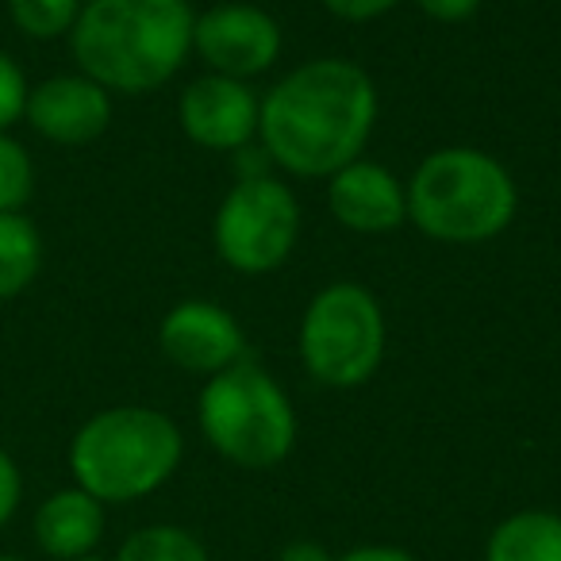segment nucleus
<instances>
[{
    "label": "nucleus",
    "instance_id": "nucleus-1",
    "mask_svg": "<svg viewBox=\"0 0 561 561\" xmlns=\"http://www.w3.org/2000/svg\"><path fill=\"white\" fill-rule=\"evenodd\" d=\"M377 124L369 73L343 58H316L280 78L257 108L270 162L297 178H331L358 162Z\"/></svg>",
    "mask_w": 561,
    "mask_h": 561
},
{
    "label": "nucleus",
    "instance_id": "nucleus-2",
    "mask_svg": "<svg viewBox=\"0 0 561 561\" xmlns=\"http://www.w3.org/2000/svg\"><path fill=\"white\" fill-rule=\"evenodd\" d=\"M193 27L188 0H89L70 47L81 73L108 93H154L185 66Z\"/></svg>",
    "mask_w": 561,
    "mask_h": 561
},
{
    "label": "nucleus",
    "instance_id": "nucleus-3",
    "mask_svg": "<svg viewBox=\"0 0 561 561\" xmlns=\"http://www.w3.org/2000/svg\"><path fill=\"white\" fill-rule=\"evenodd\" d=\"M181 450V431L165 412L139 404L104 408L73 435L70 473L101 504H131L178 473Z\"/></svg>",
    "mask_w": 561,
    "mask_h": 561
},
{
    "label": "nucleus",
    "instance_id": "nucleus-4",
    "mask_svg": "<svg viewBox=\"0 0 561 561\" xmlns=\"http://www.w3.org/2000/svg\"><path fill=\"white\" fill-rule=\"evenodd\" d=\"M515 181L484 150L446 147L423 158L408 188V216L450 247L489 242L515 219Z\"/></svg>",
    "mask_w": 561,
    "mask_h": 561
},
{
    "label": "nucleus",
    "instance_id": "nucleus-5",
    "mask_svg": "<svg viewBox=\"0 0 561 561\" xmlns=\"http://www.w3.org/2000/svg\"><path fill=\"white\" fill-rule=\"evenodd\" d=\"M196 415L211 450L242 469L280 466L297 443V412L289 397L250 358L208 377Z\"/></svg>",
    "mask_w": 561,
    "mask_h": 561
},
{
    "label": "nucleus",
    "instance_id": "nucleus-6",
    "mask_svg": "<svg viewBox=\"0 0 561 561\" xmlns=\"http://www.w3.org/2000/svg\"><path fill=\"white\" fill-rule=\"evenodd\" d=\"M300 358L320 385H366L385 358V316L374 293L346 280L316 293L300 323Z\"/></svg>",
    "mask_w": 561,
    "mask_h": 561
},
{
    "label": "nucleus",
    "instance_id": "nucleus-7",
    "mask_svg": "<svg viewBox=\"0 0 561 561\" xmlns=\"http://www.w3.org/2000/svg\"><path fill=\"white\" fill-rule=\"evenodd\" d=\"M300 208L289 185L277 178H242L231 193L224 196L216 211V254L239 273H270L277 270L297 247Z\"/></svg>",
    "mask_w": 561,
    "mask_h": 561
},
{
    "label": "nucleus",
    "instance_id": "nucleus-8",
    "mask_svg": "<svg viewBox=\"0 0 561 561\" xmlns=\"http://www.w3.org/2000/svg\"><path fill=\"white\" fill-rule=\"evenodd\" d=\"M193 47L211 66V73L247 81L277 62L280 27L270 12L254 4H216L196 16Z\"/></svg>",
    "mask_w": 561,
    "mask_h": 561
},
{
    "label": "nucleus",
    "instance_id": "nucleus-9",
    "mask_svg": "<svg viewBox=\"0 0 561 561\" xmlns=\"http://www.w3.org/2000/svg\"><path fill=\"white\" fill-rule=\"evenodd\" d=\"M162 354L185 374L216 377L227 366L247 358L242 328L227 308L211 300H181L165 312L162 331H158Z\"/></svg>",
    "mask_w": 561,
    "mask_h": 561
},
{
    "label": "nucleus",
    "instance_id": "nucleus-10",
    "mask_svg": "<svg viewBox=\"0 0 561 561\" xmlns=\"http://www.w3.org/2000/svg\"><path fill=\"white\" fill-rule=\"evenodd\" d=\"M24 119L58 147H85L101 139L112 119V96L85 73H58L27 89Z\"/></svg>",
    "mask_w": 561,
    "mask_h": 561
},
{
    "label": "nucleus",
    "instance_id": "nucleus-11",
    "mask_svg": "<svg viewBox=\"0 0 561 561\" xmlns=\"http://www.w3.org/2000/svg\"><path fill=\"white\" fill-rule=\"evenodd\" d=\"M257 96L247 89V81L234 78H196L181 93L178 116L185 135L204 150H247L257 135Z\"/></svg>",
    "mask_w": 561,
    "mask_h": 561
},
{
    "label": "nucleus",
    "instance_id": "nucleus-12",
    "mask_svg": "<svg viewBox=\"0 0 561 561\" xmlns=\"http://www.w3.org/2000/svg\"><path fill=\"white\" fill-rule=\"evenodd\" d=\"M328 204L343 227L358 234L392 231L408 219V188L377 162H351L331 173Z\"/></svg>",
    "mask_w": 561,
    "mask_h": 561
},
{
    "label": "nucleus",
    "instance_id": "nucleus-13",
    "mask_svg": "<svg viewBox=\"0 0 561 561\" xmlns=\"http://www.w3.org/2000/svg\"><path fill=\"white\" fill-rule=\"evenodd\" d=\"M35 542L47 558L73 561L89 558L104 538V504L85 489H58L35 507Z\"/></svg>",
    "mask_w": 561,
    "mask_h": 561
},
{
    "label": "nucleus",
    "instance_id": "nucleus-14",
    "mask_svg": "<svg viewBox=\"0 0 561 561\" xmlns=\"http://www.w3.org/2000/svg\"><path fill=\"white\" fill-rule=\"evenodd\" d=\"M484 561H561V515L515 512L492 530Z\"/></svg>",
    "mask_w": 561,
    "mask_h": 561
},
{
    "label": "nucleus",
    "instance_id": "nucleus-15",
    "mask_svg": "<svg viewBox=\"0 0 561 561\" xmlns=\"http://www.w3.org/2000/svg\"><path fill=\"white\" fill-rule=\"evenodd\" d=\"M43 265V239L24 211H0V305L27 289Z\"/></svg>",
    "mask_w": 561,
    "mask_h": 561
},
{
    "label": "nucleus",
    "instance_id": "nucleus-16",
    "mask_svg": "<svg viewBox=\"0 0 561 561\" xmlns=\"http://www.w3.org/2000/svg\"><path fill=\"white\" fill-rule=\"evenodd\" d=\"M116 561H208V550L196 542V535H188L185 527H142L119 546Z\"/></svg>",
    "mask_w": 561,
    "mask_h": 561
},
{
    "label": "nucleus",
    "instance_id": "nucleus-17",
    "mask_svg": "<svg viewBox=\"0 0 561 561\" xmlns=\"http://www.w3.org/2000/svg\"><path fill=\"white\" fill-rule=\"evenodd\" d=\"M85 0H9V16L27 39H58L78 24Z\"/></svg>",
    "mask_w": 561,
    "mask_h": 561
},
{
    "label": "nucleus",
    "instance_id": "nucleus-18",
    "mask_svg": "<svg viewBox=\"0 0 561 561\" xmlns=\"http://www.w3.org/2000/svg\"><path fill=\"white\" fill-rule=\"evenodd\" d=\"M35 193V165L24 142L0 131V211H20Z\"/></svg>",
    "mask_w": 561,
    "mask_h": 561
},
{
    "label": "nucleus",
    "instance_id": "nucleus-19",
    "mask_svg": "<svg viewBox=\"0 0 561 561\" xmlns=\"http://www.w3.org/2000/svg\"><path fill=\"white\" fill-rule=\"evenodd\" d=\"M24 108H27V78L16 58L0 50V131H9L12 124H20Z\"/></svg>",
    "mask_w": 561,
    "mask_h": 561
},
{
    "label": "nucleus",
    "instance_id": "nucleus-20",
    "mask_svg": "<svg viewBox=\"0 0 561 561\" xmlns=\"http://www.w3.org/2000/svg\"><path fill=\"white\" fill-rule=\"evenodd\" d=\"M20 500H24V477H20L16 458L0 446V527L12 523V515L20 512Z\"/></svg>",
    "mask_w": 561,
    "mask_h": 561
},
{
    "label": "nucleus",
    "instance_id": "nucleus-21",
    "mask_svg": "<svg viewBox=\"0 0 561 561\" xmlns=\"http://www.w3.org/2000/svg\"><path fill=\"white\" fill-rule=\"evenodd\" d=\"M339 20H351V24H366V20H377L385 12H392L400 0H323Z\"/></svg>",
    "mask_w": 561,
    "mask_h": 561
},
{
    "label": "nucleus",
    "instance_id": "nucleus-22",
    "mask_svg": "<svg viewBox=\"0 0 561 561\" xmlns=\"http://www.w3.org/2000/svg\"><path fill=\"white\" fill-rule=\"evenodd\" d=\"M415 4L438 24H461L481 9V0H415Z\"/></svg>",
    "mask_w": 561,
    "mask_h": 561
},
{
    "label": "nucleus",
    "instance_id": "nucleus-23",
    "mask_svg": "<svg viewBox=\"0 0 561 561\" xmlns=\"http://www.w3.org/2000/svg\"><path fill=\"white\" fill-rule=\"evenodd\" d=\"M335 561H420L412 558L408 550H400V546H358V550L343 553V558Z\"/></svg>",
    "mask_w": 561,
    "mask_h": 561
},
{
    "label": "nucleus",
    "instance_id": "nucleus-24",
    "mask_svg": "<svg viewBox=\"0 0 561 561\" xmlns=\"http://www.w3.org/2000/svg\"><path fill=\"white\" fill-rule=\"evenodd\" d=\"M277 561H335L320 542H289L277 553Z\"/></svg>",
    "mask_w": 561,
    "mask_h": 561
},
{
    "label": "nucleus",
    "instance_id": "nucleus-25",
    "mask_svg": "<svg viewBox=\"0 0 561 561\" xmlns=\"http://www.w3.org/2000/svg\"><path fill=\"white\" fill-rule=\"evenodd\" d=\"M0 561H27V558H16V553H0Z\"/></svg>",
    "mask_w": 561,
    "mask_h": 561
},
{
    "label": "nucleus",
    "instance_id": "nucleus-26",
    "mask_svg": "<svg viewBox=\"0 0 561 561\" xmlns=\"http://www.w3.org/2000/svg\"><path fill=\"white\" fill-rule=\"evenodd\" d=\"M73 561H104V558H96V553H89V558H73Z\"/></svg>",
    "mask_w": 561,
    "mask_h": 561
}]
</instances>
